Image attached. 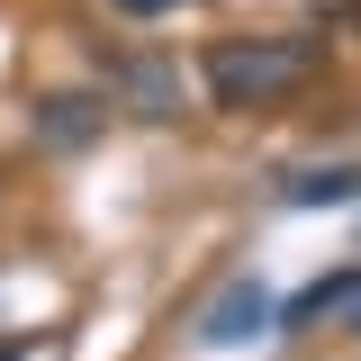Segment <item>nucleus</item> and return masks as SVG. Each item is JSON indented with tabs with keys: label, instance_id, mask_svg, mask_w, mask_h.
Here are the masks:
<instances>
[{
	"label": "nucleus",
	"instance_id": "f257e3e1",
	"mask_svg": "<svg viewBox=\"0 0 361 361\" xmlns=\"http://www.w3.org/2000/svg\"><path fill=\"white\" fill-rule=\"evenodd\" d=\"M316 63H325L316 37H217L199 73H208L217 109H280L316 82Z\"/></svg>",
	"mask_w": 361,
	"mask_h": 361
},
{
	"label": "nucleus",
	"instance_id": "f03ea898",
	"mask_svg": "<svg viewBox=\"0 0 361 361\" xmlns=\"http://www.w3.org/2000/svg\"><path fill=\"white\" fill-rule=\"evenodd\" d=\"M271 325H280L271 289H262V280H235L217 307L199 316V343H217V353H226V343H253V334H271Z\"/></svg>",
	"mask_w": 361,
	"mask_h": 361
},
{
	"label": "nucleus",
	"instance_id": "7ed1b4c3",
	"mask_svg": "<svg viewBox=\"0 0 361 361\" xmlns=\"http://www.w3.org/2000/svg\"><path fill=\"white\" fill-rule=\"evenodd\" d=\"M353 298H361V262H343V271L307 280V289L280 307V334H307V325H325V316H353Z\"/></svg>",
	"mask_w": 361,
	"mask_h": 361
},
{
	"label": "nucleus",
	"instance_id": "20e7f679",
	"mask_svg": "<svg viewBox=\"0 0 361 361\" xmlns=\"http://www.w3.org/2000/svg\"><path fill=\"white\" fill-rule=\"evenodd\" d=\"M99 127H109V109H99V99H82V90H63V99H37V135H45V145H63V154H82Z\"/></svg>",
	"mask_w": 361,
	"mask_h": 361
},
{
	"label": "nucleus",
	"instance_id": "39448f33",
	"mask_svg": "<svg viewBox=\"0 0 361 361\" xmlns=\"http://www.w3.org/2000/svg\"><path fill=\"white\" fill-rule=\"evenodd\" d=\"M280 199H289V208H353V199H361V172H353V163H316V172H298Z\"/></svg>",
	"mask_w": 361,
	"mask_h": 361
},
{
	"label": "nucleus",
	"instance_id": "423d86ee",
	"mask_svg": "<svg viewBox=\"0 0 361 361\" xmlns=\"http://www.w3.org/2000/svg\"><path fill=\"white\" fill-rule=\"evenodd\" d=\"M118 82H127V109H135V118H172V109H180V82L163 73V63H127Z\"/></svg>",
	"mask_w": 361,
	"mask_h": 361
},
{
	"label": "nucleus",
	"instance_id": "0eeeda50",
	"mask_svg": "<svg viewBox=\"0 0 361 361\" xmlns=\"http://www.w3.org/2000/svg\"><path fill=\"white\" fill-rule=\"evenodd\" d=\"M118 18H163V9H180V0H109Z\"/></svg>",
	"mask_w": 361,
	"mask_h": 361
},
{
	"label": "nucleus",
	"instance_id": "6e6552de",
	"mask_svg": "<svg viewBox=\"0 0 361 361\" xmlns=\"http://www.w3.org/2000/svg\"><path fill=\"white\" fill-rule=\"evenodd\" d=\"M343 325H353V334H361V298H353V316H343Z\"/></svg>",
	"mask_w": 361,
	"mask_h": 361
},
{
	"label": "nucleus",
	"instance_id": "1a4fd4ad",
	"mask_svg": "<svg viewBox=\"0 0 361 361\" xmlns=\"http://www.w3.org/2000/svg\"><path fill=\"white\" fill-rule=\"evenodd\" d=\"M0 361H18V353H0Z\"/></svg>",
	"mask_w": 361,
	"mask_h": 361
}]
</instances>
